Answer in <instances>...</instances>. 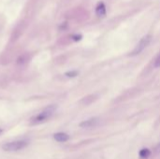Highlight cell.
I'll use <instances>...</instances> for the list:
<instances>
[{
    "label": "cell",
    "instance_id": "7a4b0ae2",
    "mask_svg": "<svg viewBox=\"0 0 160 159\" xmlns=\"http://www.w3.org/2000/svg\"><path fill=\"white\" fill-rule=\"evenodd\" d=\"M28 145V141L22 139V140H16L12 142H9L3 145V150L6 152H17L24 148H25Z\"/></svg>",
    "mask_w": 160,
    "mask_h": 159
},
{
    "label": "cell",
    "instance_id": "52a82bcc",
    "mask_svg": "<svg viewBox=\"0 0 160 159\" xmlns=\"http://www.w3.org/2000/svg\"><path fill=\"white\" fill-rule=\"evenodd\" d=\"M150 155H151V151L147 148L141 149L139 152V156L140 159H147Z\"/></svg>",
    "mask_w": 160,
    "mask_h": 159
},
{
    "label": "cell",
    "instance_id": "8992f818",
    "mask_svg": "<svg viewBox=\"0 0 160 159\" xmlns=\"http://www.w3.org/2000/svg\"><path fill=\"white\" fill-rule=\"evenodd\" d=\"M97 123V119L96 118H92V119H89L87 121H84L82 123L80 124V126L81 127H92L94 126H96Z\"/></svg>",
    "mask_w": 160,
    "mask_h": 159
},
{
    "label": "cell",
    "instance_id": "ba28073f",
    "mask_svg": "<svg viewBox=\"0 0 160 159\" xmlns=\"http://www.w3.org/2000/svg\"><path fill=\"white\" fill-rule=\"evenodd\" d=\"M79 74V72L78 71H70V72H67L66 73V76H68V77H76L77 75Z\"/></svg>",
    "mask_w": 160,
    "mask_h": 159
},
{
    "label": "cell",
    "instance_id": "6da1fadb",
    "mask_svg": "<svg viewBox=\"0 0 160 159\" xmlns=\"http://www.w3.org/2000/svg\"><path fill=\"white\" fill-rule=\"evenodd\" d=\"M56 106H49V107H47L43 112L38 113L37 116L33 117L32 123L33 124H40V123L45 122L53 114V113L56 112Z\"/></svg>",
    "mask_w": 160,
    "mask_h": 159
},
{
    "label": "cell",
    "instance_id": "30bf717a",
    "mask_svg": "<svg viewBox=\"0 0 160 159\" xmlns=\"http://www.w3.org/2000/svg\"><path fill=\"white\" fill-rule=\"evenodd\" d=\"M1 132H2V129H0V134H1Z\"/></svg>",
    "mask_w": 160,
    "mask_h": 159
},
{
    "label": "cell",
    "instance_id": "9c48e42d",
    "mask_svg": "<svg viewBox=\"0 0 160 159\" xmlns=\"http://www.w3.org/2000/svg\"><path fill=\"white\" fill-rule=\"evenodd\" d=\"M154 68H160V55L156 58V60L154 61V65H153Z\"/></svg>",
    "mask_w": 160,
    "mask_h": 159
},
{
    "label": "cell",
    "instance_id": "277c9868",
    "mask_svg": "<svg viewBox=\"0 0 160 159\" xmlns=\"http://www.w3.org/2000/svg\"><path fill=\"white\" fill-rule=\"evenodd\" d=\"M107 13V10H106V6L103 2H99L96 8V14L97 17L99 18H104L106 16Z\"/></svg>",
    "mask_w": 160,
    "mask_h": 159
},
{
    "label": "cell",
    "instance_id": "3957f363",
    "mask_svg": "<svg viewBox=\"0 0 160 159\" xmlns=\"http://www.w3.org/2000/svg\"><path fill=\"white\" fill-rule=\"evenodd\" d=\"M152 41V36L151 35H146L144 36L137 44L136 48L134 49V51H132V55H140V52L150 44V42Z\"/></svg>",
    "mask_w": 160,
    "mask_h": 159
},
{
    "label": "cell",
    "instance_id": "5b68a950",
    "mask_svg": "<svg viewBox=\"0 0 160 159\" xmlns=\"http://www.w3.org/2000/svg\"><path fill=\"white\" fill-rule=\"evenodd\" d=\"M53 139L58 142H66L69 139V136L64 132H59L53 135Z\"/></svg>",
    "mask_w": 160,
    "mask_h": 159
}]
</instances>
